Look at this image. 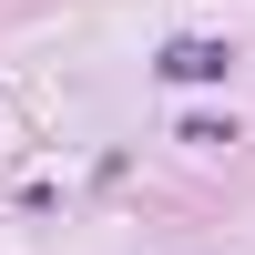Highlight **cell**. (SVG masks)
I'll list each match as a JSON object with an SVG mask.
<instances>
[{"label":"cell","mask_w":255,"mask_h":255,"mask_svg":"<svg viewBox=\"0 0 255 255\" xmlns=\"http://www.w3.org/2000/svg\"><path fill=\"white\" fill-rule=\"evenodd\" d=\"M225 61H235V51H215V41H174V51H163V72L194 82V72H225Z\"/></svg>","instance_id":"1"}]
</instances>
